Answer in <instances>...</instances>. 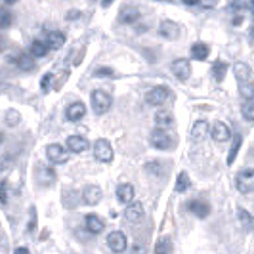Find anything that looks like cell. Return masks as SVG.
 Instances as JSON below:
<instances>
[{
    "label": "cell",
    "instance_id": "1",
    "mask_svg": "<svg viewBox=\"0 0 254 254\" xmlns=\"http://www.w3.org/2000/svg\"><path fill=\"white\" fill-rule=\"evenodd\" d=\"M151 145L153 147H157V149H163V151H166V149H172L174 147V140H172V136L166 132V128H155L151 132Z\"/></svg>",
    "mask_w": 254,
    "mask_h": 254
},
{
    "label": "cell",
    "instance_id": "2",
    "mask_svg": "<svg viewBox=\"0 0 254 254\" xmlns=\"http://www.w3.org/2000/svg\"><path fill=\"white\" fill-rule=\"evenodd\" d=\"M111 103H113V98H111L109 92H105V90H94L92 92V105H94V111L98 115L109 111Z\"/></svg>",
    "mask_w": 254,
    "mask_h": 254
},
{
    "label": "cell",
    "instance_id": "3",
    "mask_svg": "<svg viewBox=\"0 0 254 254\" xmlns=\"http://www.w3.org/2000/svg\"><path fill=\"white\" fill-rule=\"evenodd\" d=\"M235 186H237V191L243 193V195H249L254 191V168H247L237 174L235 178Z\"/></svg>",
    "mask_w": 254,
    "mask_h": 254
},
{
    "label": "cell",
    "instance_id": "4",
    "mask_svg": "<svg viewBox=\"0 0 254 254\" xmlns=\"http://www.w3.org/2000/svg\"><path fill=\"white\" fill-rule=\"evenodd\" d=\"M46 157L54 165H64V163L69 161V151H65V147L60 145V143H50L46 147Z\"/></svg>",
    "mask_w": 254,
    "mask_h": 254
},
{
    "label": "cell",
    "instance_id": "5",
    "mask_svg": "<svg viewBox=\"0 0 254 254\" xmlns=\"http://www.w3.org/2000/svg\"><path fill=\"white\" fill-rule=\"evenodd\" d=\"M170 96V88L168 86H157L151 88L145 94V103L147 105H163Z\"/></svg>",
    "mask_w": 254,
    "mask_h": 254
},
{
    "label": "cell",
    "instance_id": "6",
    "mask_svg": "<svg viewBox=\"0 0 254 254\" xmlns=\"http://www.w3.org/2000/svg\"><path fill=\"white\" fill-rule=\"evenodd\" d=\"M94 155H96V159L102 161V163H111V161H113L111 143L107 140H98L94 143Z\"/></svg>",
    "mask_w": 254,
    "mask_h": 254
},
{
    "label": "cell",
    "instance_id": "7",
    "mask_svg": "<svg viewBox=\"0 0 254 254\" xmlns=\"http://www.w3.org/2000/svg\"><path fill=\"white\" fill-rule=\"evenodd\" d=\"M170 69H172V75L176 76L178 80H182V82H186L191 75V64L188 60H184V58L182 60H174L172 65H170Z\"/></svg>",
    "mask_w": 254,
    "mask_h": 254
},
{
    "label": "cell",
    "instance_id": "8",
    "mask_svg": "<svg viewBox=\"0 0 254 254\" xmlns=\"http://www.w3.org/2000/svg\"><path fill=\"white\" fill-rule=\"evenodd\" d=\"M107 247L113 251V253H123L127 249V235L121 233V231H113L107 235Z\"/></svg>",
    "mask_w": 254,
    "mask_h": 254
},
{
    "label": "cell",
    "instance_id": "9",
    "mask_svg": "<svg viewBox=\"0 0 254 254\" xmlns=\"http://www.w3.org/2000/svg\"><path fill=\"white\" fill-rule=\"evenodd\" d=\"M102 197L103 193L98 186H86L82 191V201H84V204H90V206H96L102 201Z\"/></svg>",
    "mask_w": 254,
    "mask_h": 254
},
{
    "label": "cell",
    "instance_id": "10",
    "mask_svg": "<svg viewBox=\"0 0 254 254\" xmlns=\"http://www.w3.org/2000/svg\"><path fill=\"white\" fill-rule=\"evenodd\" d=\"M188 210L193 212L197 218H206L210 214V204L206 201H201V199H193L188 203Z\"/></svg>",
    "mask_w": 254,
    "mask_h": 254
},
{
    "label": "cell",
    "instance_id": "11",
    "mask_svg": "<svg viewBox=\"0 0 254 254\" xmlns=\"http://www.w3.org/2000/svg\"><path fill=\"white\" fill-rule=\"evenodd\" d=\"M125 218H127L130 224H140L143 220V206L141 203H130L125 210Z\"/></svg>",
    "mask_w": 254,
    "mask_h": 254
},
{
    "label": "cell",
    "instance_id": "12",
    "mask_svg": "<svg viewBox=\"0 0 254 254\" xmlns=\"http://www.w3.org/2000/svg\"><path fill=\"white\" fill-rule=\"evenodd\" d=\"M159 35L166 40H176L180 37V27L174 21H163L159 25Z\"/></svg>",
    "mask_w": 254,
    "mask_h": 254
},
{
    "label": "cell",
    "instance_id": "13",
    "mask_svg": "<svg viewBox=\"0 0 254 254\" xmlns=\"http://www.w3.org/2000/svg\"><path fill=\"white\" fill-rule=\"evenodd\" d=\"M117 201L123 204H130L134 201V186L132 184H121L117 188Z\"/></svg>",
    "mask_w": 254,
    "mask_h": 254
},
{
    "label": "cell",
    "instance_id": "14",
    "mask_svg": "<svg viewBox=\"0 0 254 254\" xmlns=\"http://www.w3.org/2000/svg\"><path fill=\"white\" fill-rule=\"evenodd\" d=\"M65 115H67V119L69 121H80L84 115H86V105L82 102H75V103H71L69 107H67V111H65Z\"/></svg>",
    "mask_w": 254,
    "mask_h": 254
},
{
    "label": "cell",
    "instance_id": "15",
    "mask_svg": "<svg viewBox=\"0 0 254 254\" xmlns=\"http://www.w3.org/2000/svg\"><path fill=\"white\" fill-rule=\"evenodd\" d=\"M37 178L42 186H54V182H56V172H54L52 166H38Z\"/></svg>",
    "mask_w": 254,
    "mask_h": 254
},
{
    "label": "cell",
    "instance_id": "16",
    "mask_svg": "<svg viewBox=\"0 0 254 254\" xmlns=\"http://www.w3.org/2000/svg\"><path fill=\"white\" fill-rule=\"evenodd\" d=\"M140 19V10L138 8H134V6H127L121 15H119V21L121 23H125V25H132V23H136Z\"/></svg>",
    "mask_w": 254,
    "mask_h": 254
},
{
    "label": "cell",
    "instance_id": "17",
    "mask_svg": "<svg viewBox=\"0 0 254 254\" xmlns=\"http://www.w3.org/2000/svg\"><path fill=\"white\" fill-rule=\"evenodd\" d=\"M208 130H210V125L206 121H197L193 125V130H191V140L203 141L206 138V134H208Z\"/></svg>",
    "mask_w": 254,
    "mask_h": 254
},
{
    "label": "cell",
    "instance_id": "18",
    "mask_svg": "<svg viewBox=\"0 0 254 254\" xmlns=\"http://www.w3.org/2000/svg\"><path fill=\"white\" fill-rule=\"evenodd\" d=\"M229 136H231V130L226 123H222V121H218L212 125V138L216 141H226L229 140Z\"/></svg>",
    "mask_w": 254,
    "mask_h": 254
},
{
    "label": "cell",
    "instance_id": "19",
    "mask_svg": "<svg viewBox=\"0 0 254 254\" xmlns=\"http://www.w3.org/2000/svg\"><path fill=\"white\" fill-rule=\"evenodd\" d=\"M67 147H69V151L82 153L88 149V140L82 138V136H71V138L67 140Z\"/></svg>",
    "mask_w": 254,
    "mask_h": 254
},
{
    "label": "cell",
    "instance_id": "20",
    "mask_svg": "<svg viewBox=\"0 0 254 254\" xmlns=\"http://www.w3.org/2000/svg\"><path fill=\"white\" fill-rule=\"evenodd\" d=\"M155 125L159 128H170L174 125V117L170 111H166V109H161L159 113L155 115Z\"/></svg>",
    "mask_w": 254,
    "mask_h": 254
},
{
    "label": "cell",
    "instance_id": "21",
    "mask_svg": "<svg viewBox=\"0 0 254 254\" xmlns=\"http://www.w3.org/2000/svg\"><path fill=\"white\" fill-rule=\"evenodd\" d=\"M84 222H86V229H88L90 233H102L103 228H105L103 222L96 214H88V216L84 218Z\"/></svg>",
    "mask_w": 254,
    "mask_h": 254
},
{
    "label": "cell",
    "instance_id": "22",
    "mask_svg": "<svg viewBox=\"0 0 254 254\" xmlns=\"http://www.w3.org/2000/svg\"><path fill=\"white\" fill-rule=\"evenodd\" d=\"M208 54H210V48H208L204 42H197V44H193V48H191V58H193V60H206Z\"/></svg>",
    "mask_w": 254,
    "mask_h": 254
},
{
    "label": "cell",
    "instance_id": "23",
    "mask_svg": "<svg viewBox=\"0 0 254 254\" xmlns=\"http://www.w3.org/2000/svg\"><path fill=\"white\" fill-rule=\"evenodd\" d=\"M233 71H235V76H237V80L239 82H247V80H251V69H249V65L239 62V64L233 65Z\"/></svg>",
    "mask_w": 254,
    "mask_h": 254
},
{
    "label": "cell",
    "instance_id": "24",
    "mask_svg": "<svg viewBox=\"0 0 254 254\" xmlns=\"http://www.w3.org/2000/svg\"><path fill=\"white\" fill-rule=\"evenodd\" d=\"M50 50V44L48 42H42V40H33V44H31V54L35 56V58H44L46 54Z\"/></svg>",
    "mask_w": 254,
    "mask_h": 254
},
{
    "label": "cell",
    "instance_id": "25",
    "mask_svg": "<svg viewBox=\"0 0 254 254\" xmlns=\"http://www.w3.org/2000/svg\"><path fill=\"white\" fill-rule=\"evenodd\" d=\"M46 42L50 44V48H62L65 44V35L60 33V31H52V33H48V37H46Z\"/></svg>",
    "mask_w": 254,
    "mask_h": 254
},
{
    "label": "cell",
    "instance_id": "26",
    "mask_svg": "<svg viewBox=\"0 0 254 254\" xmlns=\"http://www.w3.org/2000/svg\"><path fill=\"white\" fill-rule=\"evenodd\" d=\"M212 75H214V78H216L218 82H222L224 76L228 75V64L222 62V60H216L214 65H212Z\"/></svg>",
    "mask_w": 254,
    "mask_h": 254
},
{
    "label": "cell",
    "instance_id": "27",
    "mask_svg": "<svg viewBox=\"0 0 254 254\" xmlns=\"http://www.w3.org/2000/svg\"><path fill=\"white\" fill-rule=\"evenodd\" d=\"M15 64H17V67L21 69V71H33L35 69V62L31 60V56L29 54H19L17 56V60H15Z\"/></svg>",
    "mask_w": 254,
    "mask_h": 254
},
{
    "label": "cell",
    "instance_id": "28",
    "mask_svg": "<svg viewBox=\"0 0 254 254\" xmlns=\"http://www.w3.org/2000/svg\"><path fill=\"white\" fill-rule=\"evenodd\" d=\"M188 188H190V176L186 172H180L178 178H176V188L174 190L178 191V193H186Z\"/></svg>",
    "mask_w": 254,
    "mask_h": 254
},
{
    "label": "cell",
    "instance_id": "29",
    "mask_svg": "<svg viewBox=\"0 0 254 254\" xmlns=\"http://www.w3.org/2000/svg\"><path fill=\"white\" fill-rule=\"evenodd\" d=\"M237 216H239V222L243 224V228H245V229H253L254 228V218L251 216L247 210L239 208V210H237Z\"/></svg>",
    "mask_w": 254,
    "mask_h": 254
},
{
    "label": "cell",
    "instance_id": "30",
    "mask_svg": "<svg viewBox=\"0 0 254 254\" xmlns=\"http://www.w3.org/2000/svg\"><path fill=\"white\" fill-rule=\"evenodd\" d=\"M241 143H243L241 136H235V138H233V143H231V149H229V155H228V165H231V163L235 161V157H237V153H239Z\"/></svg>",
    "mask_w": 254,
    "mask_h": 254
},
{
    "label": "cell",
    "instance_id": "31",
    "mask_svg": "<svg viewBox=\"0 0 254 254\" xmlns=\"http://www.w3.org/2000/svg\"><path fill=\"white\" fill-rule=\"evenodd\" d=\"M239 92H241L243 98L253 100L254 98V82H251V80H247V82H239Z\"/></svg>",
    "mask_w": 254,
    "mask_h": 254
},
{
    "label": "cell",
    "instance_id": "32",
    "mask_svg": "<svg viewBox=\"0 0 254 254\" xmlns=\"http://www.w3.org/2000/svg\"><path fill=\"white\" fill-rule=\"evenodd\" d=\"M4 119H6V125H8V127H17L19 121H21V115L17 113L15 109H8Z\"/></svg>",
    "mask_w": 254,
    "mask_h": 254
},
{
    "label": "cell",
    "instance_id": "33",
    "mask_svg": "<svg viewBox=\"0 0 254 254\" xmlns=\"http://www.w3.org/2000/svg\"><path fill=\"white\" fill-rule=\"evenodd\" d=\"M243 117L247 121H254V102H249L243 105Z\"/></svg>",
    "mask_w": 254,
    "mask_h": 254
},
{
    "label": "cell",
    "instance_id": "34",
    "mask_svg": "<svg viewBox=\"0 0 254 254\" xmlns=\"http://www.w3.org/2000/svg\"><path fill=\"white\" fill-rule=\"evenodd\" d=\"M94 76L103 78V76H115V73H113V69H109V67H100V69H96Z\"/></svg>",
    "mask_w": 254,
    "mask_h": 254
},
{
    "label": "cell",
    "instance_id": "35",
    "mask_svg": "<svg viewBox=\"0 0 254 254\" xmlns=\"http://www.w3.org/2000/svg\"><path fill=\"white\" fill-rule=\"evenodd\" d=\"M10 23H12V15H10V12H8V10H2V29H8Z\"/></svg>",
    "mask_w": 254,
    "mask_h": 254
},
{
    "label": "cell",
    "instance_id": "36",
    "mask_svg": "<svg viewBox=\"0 0 254 254\" xmlns=\"http://www.w3.org/2000/svg\"><path fill=\"white\" fill-rule=\"evenodd\" d=\"M52 73H48V75L42 78V82H40V88H42V92H48V88H50V82H52Z\"/></svg>",
    "mask_w": 254,
    "mask_h": 254
},
{
    "label": "cell",
    "instance_id": "37",
    "mask_svg": "<svg viewBox=\"0 0 254 254\" xmlns=\"http://www.w3.org/2000/svg\"><path fill=\"white\" fill-rule=\"evenodd\" d=\"M199 4L203 6V8H206V10H210V8H214L218 4V0H199Z\"/></svg>",
    "mask_w": 254,
    "mask_h": 254
},
{
    "label": "cell",
    "instance_id": "38",
    "mask_svg": "<svg viewBox=\"0 0 254 254\" xmlns=\"http://www.w3.org/2000/svg\"><path fill=\"white\" fill-rule=\"evenodd\" d=\"M161 245H157V253H165V251H170V247H168V239H161Z\"/></svg>",
    "mask_w": 254,
    "mask_h": 254
},
{
    "label": "cell",
    "instance_id": "39",
    "mask_svg": "<svg viewBox=\"0 0 254 254\" xmlns=\"http://www.w3.org/2000/svg\"><path fill=\"white\" fill-rule=\"evenodd\" d=\"M8 203V184L2 182V204Z\"/></svg>",
    "mask_w": 254,
    "mask_h": 254
},
{
    "label": "cell",
    "instance_id": "40",
    "mask_svg": "<svg viewBox=\"0 0 254 254\" xmlns=\"http://www.w3.org/2000/svg\"><path fill=\"white\" fill-rule=\"evenodd\" d=\"M65 17H67L69 21H71V19H78V17H80V12H78V10H71Z\"/></svg>",
    "mask_w": 254,
    "mask_h": 254
},
{
    "label": "cell",
    "instance_id": "41",
    "mask_svg": "<svg viewBox=\"0 0 254 254\" xmlns=\"http://www.w3.org/2000/svg\"><path fill=\"white\" fill-rule=\"evenodd\" d=\"M113 2H115V0H102V6H103V8H109Z\"/></svg>",
    "mask_w": 254,
    "mask_h": 254
},
{
    "label": "cell",
    "instance_id": "42",
    "mask_svg": "<svg viewBox=\"0 0 254 254\" xmlns=\"http://www.w3.org/2000/svg\"><path fill=\"white\" fill-rule=\"evenodd\" d=\"M182 2H184V4H188V6H195L199 0H182Z\"/></svg>",
    "mask_w": 254,
    "mask_h": 254
},
{
    "label": "cell",
    "instance_id": "43",
    "mask_svg": "<svg viewBox=\"0 0 254 254\" xmlns=\"http://www.w3.org/2000/svg\"><path fill=\"white\" fill-rule=\"evenodd\" d=\"M17 0H4V4H15Z\"/></svg>",
    "mask_w": 254,
    "mask_h": 254
},
{
    "label": "cell",
    "instance_id": "44",
    "mask_svg": "<svg viewBox=\"0 0 254 254\" xmlns=\"http://www.w3.org/2000/svg\"><path fill=\"white\" fill-rule=\"evenodd\" d=\"M251 35H253V38H254V25H253V29H251Z\"/></svg>",
    "mask_w": 254,
    "mask_h": 254
},
{
    "label": "cell",
    "instance_id": "45",
    "mask_svg": "<svg viewBox=\"0 0 254 254\" xmlns=\"http://www.w3.org/2000/svg\"><path fill=\"white\" fill-rule=\"evenodd\" d=\"M159 2H172V0H159Z\"/></svg>",
    "mask_w": 254,
    "mask_h": 254
},
{
    "label": "cell",
    "instance_id": "46",
    "mask_svg": "<svg viewBox=\"0 0 254 254\" xmlns=\"http://www.w3.org/2000/svg\"><path fill=\"white\" fill-rule=\"evenodd\" d=\"M253 6H254V0H253Z\"/></svg>",
    "mask_w": 254,
    "mask_h": 254
}]
</instances>
